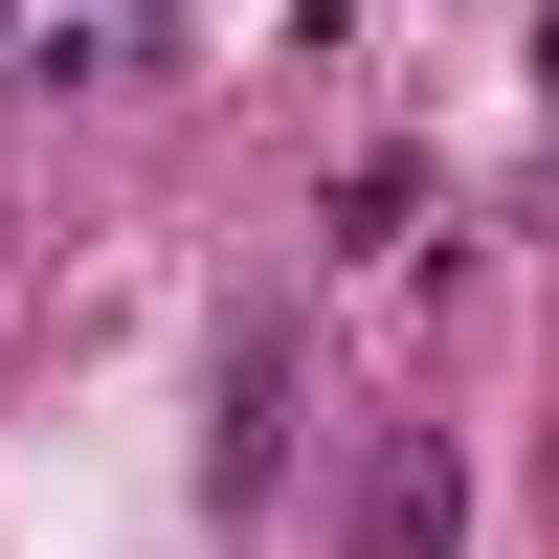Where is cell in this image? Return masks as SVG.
I'll return each mask as SVG.
<instances>
[{
    "label": "cell",
    "mask_w": 559,
    "mask_h": 559,
    "mask_svg": "<svg viewBox=\"0 0 559 559\" xmlns=\"http://www.w3.org/2000/svg\"><path fill=\"white\" fill-rule=\"evenodd\" d=\"M269 471H292V336H224V426H202V492L247 515Z\"/></svg>",
    "instance_id": "1"
},
{
    "label": "cell",
    "mask_w": 559,
    "mask_h": 559,
    "mask_svg": "<svg viewBox=\"0 0 559 559\" xmlns=\"http://www.w3.org/2000/svg\"><path fill=\"white\" fill-rule=\"evenodd\" d=\"M448 537H471V471H448V426H403L358 471V559H448Z\"/></svg>",
    "instance_id": "2"
}]
</instances>
